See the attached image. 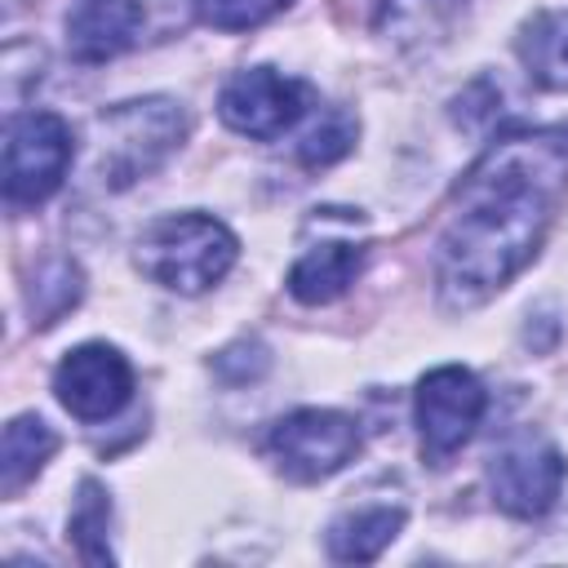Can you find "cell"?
<instances>
[{
  "label": "cell",
  "instance_id": "cell-1",
  "mask_svg": "<svg viewBox=\"0 0 568 568\" xmlns=\"http://www.w3.org/2000/svg\"><path fill=\"white\" fill-rule=\"evenodd\" d=\"M568 191V124L510 129L457 182V213L435 253V284L448 311L488 302L541 248Z\"/></svg>",
  "mask_w": 568,
  "mask_h": 568
},
{
  "label": "cell",
  "instance_id": "cell-2",
  "mask_svg": "<svg viewBox=\"0 0 568 568\" xmlns=\"http://www.w3.org/2000/svg\"><path fill=\"white\" fill-rule=\"evenodd\" d=\"M235 235L209 217V213H173L142 231L138 240V266L146 280L173 288V293H204L235 266Z\"/></svg>",
  "mask_w": 568,
  "mask_h": 568
},
{
  "label": "cell",
  "instance_id": "cell-3",
  "mask_svg": "<svg viewBox=\"0 0 568 568\" xmlns=\"http://www.w3.org/2000/svg\"><path fill=\"white\" fill-rule=\"evenodd\" d=\"M75 142L62 115L53 111H27L13 115L4 129V195L9 204H44L67 169H71Z\"/></svg>",
  "mask_w": 568,
  "mask_h": 568
},
{
  "label": "cell",
  "instance_id": "cell-4",
  "mask_svg": "<svg viewBox=\"0 0 568 568\" xmlns=\"http://www.w3.org/2000/svg\"><path fill=\"white\" fill-rule=\"evenodd\" d=\"M484 408H488V390L470 368H462V364L430 368L417 382V395H413L422 457L435 462V466L448 462L475 435V426L484 422Z\"/></svg>",
  "mask_w": 568,
  "mask_h": 568
},
{
  "label": "cell",
  "instance_id": "cell-5",
  "mask_svg": "<svg viewBox=\"0 0 568 568\" xmlns=\"http://www.w3.org/2000/svg\"><path fill=\"white\" fill-rule=\"evenodd\" d=\"M106 142H102V182L124 186L142 173H151L178 142H182V111L164 98H146V102H124L115 111L102 115Z\"/></svg>",
  "mask_w": 568,
  "mask_h": 568
},
{
  "label": "cell",
  "instance_id": "cell-6",
  "mask_svg": "<svg viewBox=\"0 0 568 568\" xmlns=\"http://www.w3.org/2000/svg\"><path fill=\"white\" fill-rule=\"evenodd\" d=\"M266 448L288 479L311 484L337 475L359 453V426L337 408H297L271 426Z\"/></svg>",
  "mask_w": 568,
  "mask_h": 568
},
{
  "label": "cell",
  "instance_id": "cell-7",
  "mask_svg": "<svg viewBox=\"0 0 568 568\" xmlns=\"http://www.w3.org/2000/svg\"><path fill=\"white\" fill-rule=\"evenodd\" d=\"M564 470H568L564 453L550 439L524 430V435L506 439L488 462L493 501L515 519H537L555 506V497L564 488Z\"/></svg>",
  "mask_w": 568,
  "mask_h": 568
},
{
  "label": "cell",
  "instance_id": "cell-8",
  "mask_svg": "<svg viewBox=\"0 0 568 568\" xmlns=\"http://www.w3.org/2000/svg\"><path fill=\"white\" fill-rule=\"evenodd\" d=\"M53 395L58 404L80 422H106L115 417L133 395V368L129 359L106 342H84L62 355L53 368Z\"/></svg>",
  "mask_w": 568,
  "mask_h": 568
},
{
  "label": "cell",
  "instance_id": "cell-9",
  "mask_svg": "<svg viewBox=\"0 0 568 568\" xmlns=\"http://www.w3.org/2000/svg\"><path fill=\"white\" fill-rule=\"evenodd\" d=\"M311 89L302 80L280 75L275 67H253L226 80L222 98H217V115L226 129L244 133V138H280L284 129H293L306 111Z\"/></svg>",
  "mask_w": 568,
  "mask_h": 568
},
{
  "label": "cell",
  "instance_id": "cell-10",
  "mask_svg": "<svg viewBox=\"0 0 568 568\" xmlns=\"http://www.w3.org/2000/svg\"><path fill=\"white\" fill-rule=\"evenodd\" d=\"M142 22V0H75L67 13V49L75 62H106L138 40Z\"/></svg>",
  "mask_w": 568,
  "mask_h": 568
},
{
  "label": "cell",
  "instance_id": "cell-11",
  "mask_svg": "<svg viewBox=\"0 0 568 568\" xmlns=\"http://www.w3.org/2000/svg\"><path fill=\"white\" fill-rule=\"evenodd\" d=\"M364 266V248L359 244H346V240H333V244H315L306 248L293 271H288V293L306 306H324L333 297H342L355 275Z\"/></svg>",
  "mask_w": 568,
  "mask_h": 568
},
{
  "label": "cell",
  "instance_id": "cell-12",
  "mask_svg": "<svg viewBox=\"0 0 568 568\" xmlns=\"http://www.w3.org/2000/svg\"><path fill=\"white\" fill-rule=\"evenodd\" d=\"M515 49H519V62H524L532 84H541L550 93L568 89V13L564 9L532 13L519 27Z\"/></svg>",
  "mask_w": 568,
  "mask_h": 568
},
{
  "label": "cell",
  "instance_id": "cell-13",
  "mask_svg": "<svg viewBox=\"0 0 568 568\" xmlns=\"http://www.w3.org/2000/svg\"><path fill=\"white\" fill-rule=\"evenodd\" d=\"M399 528H404V510L399 506L351 510V515H342L328 528V555L342 559V564H368V559H377L395 541Z\"/></svg>",
  "mask_w": 568,
  "mask_h": 568
},
{
  "label": "cell",
  "instance_id": "cell-14",
  "mask_svg": "<svg viewBox=\"0 0 568 568\" xmlns=\"http://www.w3.org/2000/svg\"><path fill=\"white\" fill-rule=\"evenodd\" d=\"M53 448H58V435L49 430V422H40L31 413L13 417L4 426V439H0V488H4V497H13L27 479H36L40 466L53 457Z\"/></svg>",
  "mask_w": 568,
  "mask_h": 568
},
{
  "label": "cell",
  "instance_id": "cell-15",
  "mask_svg": "<svg viewBox=\"0 0 568 568\" xmlns=\"http://www.w3.org/2000/svg\"><path fill=\"white\" fill-rule=\"evenodd\" d=\"M457 9L462 0H386L382 31H390V40L399 44H422V40H435Z\"/></svg>",
  "mask_w": 568,
  "mask_h": 568
},
{
  "label": "cell",
  "instance_id": "cell-16",
  "mask_svg": "<svg viewBox=\"0 0 568 568\" xmlns=\"http://www.w3.org/2000/svg\"><path fill=\"white\" fill-rule=\"evenodd\" d=\"M106 524H111V501H106V493H102L98 479H84L80 484V501L71 510V541H75V550H80L84 564H111Z\"/></svg>",
  "mask_w": 568,
  "mask_h": 568
},
{
  "label": "cell",
  "instance_id": "cell-17",
  "mask_svg": "<svg viewBox=\"0 0 568 568\" xmlns=\"http://www.w3.org/2000/svg\"><path fill=\"white\" fill-rule=\"evenodd\" d=\"M293 0H195V18L213 31H248L284 13Z\"/></svg>",
  "mask_w": 568,
  "mask_h": 568
},
{
  "label": "cell",
  "instance_id": "cell-18",
  "mask_svg": "<svg viewBox=\"0 0 568 568\" xmlns=\"http://www.w3.org/2000/svg\"><path fill=\"white\" fill-rule=\"evenodd\" d=\"M351 142H355V120H351V115H342V111H328V115H324V120L302 138L297 160H302L306 169H324V164L342 160V155L351 151Z\"/></svg>",
  "mask_w": 568,
  "mask_h": 568
},
{
  "label": "cell",
  "instance_id": "cell-19",
  "mask_svg": "<svg viewBox=\"0 0 568 568\" xmlns=\"http://www.w3.org/2000/svg\"><path fill=\"white\" fill-rule=\"evenodd\" d=\"M49 293L62 302V311H67V306H75V297H80V271H75L71 262H62V257H58V262H49V266L40 271L36 293H31V311H40Z\"/></svg>",
  "mask_w": 568,
  "mask_h": 568
}]
</instances>
